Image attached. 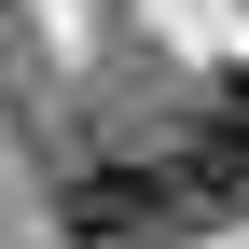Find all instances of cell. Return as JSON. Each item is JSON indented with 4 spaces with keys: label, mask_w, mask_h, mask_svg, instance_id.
<instances>
[{
    "label": "cell",
    "mask_w": 249,
    "mask_h": 249,
    "mask_svg": "<svg viewBox=\"0 0 249 249\" xmlns=\"http://www.w3.org/2000/svg\"><path fill=\"white\" fill-rule=\"evenodd\" d=\"M166 222H194V194L166 180V152H111V166L55 180V235H83V249H124V235H166Z\"/></svg>",
    "instance_id": "cell-1"
},
{
    "label": "cell",
    "mask_w": 249,
    "mask_h": 249,
    "mask_svg": "<svg viewBox=\"0 0 249 249\" xmlns=\"http://www.w3.org/2000/svg\"><path fill=\"white\" fill-rule=\"evenodd\" d=\"M166 180H180L194 208H235V194H249V83H235V70L208 83V111L166 139Z\"/></svg>",
    "instance_id": "cell-2"
}]
</instances>
